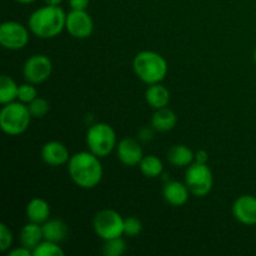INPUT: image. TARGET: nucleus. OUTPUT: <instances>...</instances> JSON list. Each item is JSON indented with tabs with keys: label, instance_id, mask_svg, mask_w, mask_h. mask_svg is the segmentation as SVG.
<instances>
[{
	"label": "nucleus",
	"instance_id": "1",
	"mask_svg": "<svg viewBox=\"0 0 256 256\" xmlns=\"http://www.w3.org/2000/svg\"><path fill=\"white\" fill-rule=\"evenodd\" d=\"M68 172L72 182L82 189H94L102 179L100 158L92 152H79L72 155L68 162Z\"/></svg>",
	"mask_w": 256,
	"mask_h": 256
},
{
	"label": "nucleus",
	"instance_id": "2",
	"mask_svg": "<svg viewBox=\"0 0 256 256\" xmlns=\"http://www.w3.org/2000/svg\"><path fill=\"white\" fill-rule=\"evenodd\" d=\"M66 24V14L56 5H45L35 10L28 20V26L35 36L40 39H52L58 36Z\"/></svg>",
	"mask_w": 256,
	"mask_h": 256
},
{
	"label": "nucleus",
	"instance_id": "3",
	"mask_svg": "<svg viewBox=\"0 0 256 256\" xmlns=\"http://www.w3.org/2000/svg\"><path fill=\"white\" fill-rule=\"evenodd\" d=\"M132 69L142 82L148 85L158 84L166 76L168 62L159 52L142 50L134 56Z\"/></svg>",
	"mask_w": 256,
	"mask_h": 256
},
{
	"label": "nucleus",
	"instance_id": "4",
	"mask_svg": "<svg viewBox=\"0 0 256 256\" xmlns=\"http://www.w3.org/2000/svg\"><path fill=\"white\" fill-rule=\"evenodd\" d=\"M32 118L26 104L22 102H9L5 104L0 112V128L5 134L16 136L26 132Z\"/></svg>",
	"mask_w": 256,
	"mask_h": 256
},
{
	"label": "nucleus",
	"instance_id": "5",
	"mask_svg": "<svg viewBox=\"0 0 256 256\" xmlns=\"http://www.w3.org/2000/svg\"><path fill=\"white\" fill-rule=\"evenodd\" d=\"M86 145L89 152L99 158H105L116 149V134L106 122H96L86 132Z\"/></svg>",
	"mask_w": 256,
	"mask_h": 256
},
{
	"label": "nucleus",
	"instance_id": "6",
	"mask_svg": "<svg viewBox=\"0 0 256 256\" xmlns=\"http://www.w3.org/2000/svg\"><path fill=\"white\" fill-rule=\"evenodd\" d=\"M185 184L194 196H206L212 189L214 176L208 164L192 162L185 172Z\"/></svg>",
	"mask_w": 256,
	"mask_h": 256
},
{
	"label": "nucleus",
	"instance_id": "7",
	"mask_svg": "<svg viewBox=\"0 0 256 256\" xmlns=\"http://www.w3.org/2000/svg\"><path fill=\"white\" fill-rule=\"evenodd\" d=\"M124 218L112 209H104L96 212L92 220L94 232L104 242L124 234Z\"/></svg>",
	"mask_w": 256,
	"mask_h": 256
},
{
	"label": "nucleus",
	"instance_id": "8",
	"mask_svg": "<svg viewBox=\"0 0 256 256\" xmlns=\"http://www.w3.org/2000/svg\"><path fill=\"white\" fill-rule=\"evenodd\" d=\"M29 38L28 28L18 22H5L0 26V44L8 50L24 49Z\"/></svg>",
	"mask_w": 256,
	"mask_h": 256
},
{
	"label": "nucleus",
	"instance_id": "9",
	"mask_svg": "<svg viewBox=\"0 0 256 256\" xmlns=\"http://www.w3.org/2000/svg\"><path fill=\"white\" fill-rule=\"evenodd\" d=\"M52 72V62L50 58L44 54L32 55L25 62L22 68V74L25 80L32 84H42L46 82Z\"/></svg>",
	"mask_w": 256,
	"mask_h": 256
},
{
	"label": "nucleus",
	"instance_id": "10",
	"mask_svg": "<svg viewBox=\"0 0 256 256\" xmlns=\"http://www.w3.org/2000/svg\"><path fill=\"white\" fill-rule=\"evenodd\" d=\"M65 30L75 39H86L94 32V22L86 10H72L66 14Z\"/></svg>",
	"mask_w": 256,
	"mask_h": 256
},
{
	"label": "nucleus",
	"instance_id": "11",
	"mask_svg": "<svg viewBox=\"0 0 256 256\" xmlns=\"http://www.w3.org/2000/svg\"><path fill=\"white\" fill-rule=\"evenodd\" d=\"M232 215L242 224L256 225V196L245 194L238 198L232 204Z\"/></svg>",
	"mask_w": 256,
	"mask_h": 256
},
{
	"label": "nucleus",
	"instance_id": "12",
	"mask_svg": "<svg viewBox=\"0 0 256 256\" xmlns=\"http://www.w3.org/2000/svg\"><path fill=\"white\" fill-rule=\"evenodd\" d=\"M116 155L120 162L125 166H136L144 158L142 145L132 138H124L118 142Z\"/></svg>",
	"mask_w": 256,
	"mask_h": 256
},
{
	"label": "nucleus",
	"instance_id": "13",
	"mask_svg": "<svg viewBox=\"0 0 256 256\" xmlns=\"http://www.w3.org/2000/svg\"><path fill=\"white\" fill-rule=\"evenodd\" d=\"M40 155H42V162L49 166H60V165L68 164L70 159L68 148L62 142H56V140L45 142L42 145Z\"/></svg>",
	"mask_w": 256,
	"mask_h": 256
},
{
	"label": "nucleus",
	"instance_id": "14",
	"mask_svg": "<svg viewBox=\"0 0 256 256\" xmlns=\"http://www.w3.org/2000/svg\"><path fill=\"white\" fill-rule=\"evenodd\" d=\"M190 190L186 184L178 182V180H168L162 188V196L168 204L172 206H182L186 204L189 199Z\"/></svg>",
	"mask_w": 256,
	"mask_h": 256
},
{
	"label": "nucleus",
	"instance_id": "15",
	"mask_svg": "<svg viewBox=\"0 0 256 256\" xmlns=\"http://www.w3.org/2000/svg\"><path fill=\"white\" fill-rule=\"evenodd\" d=\"M26 218L29 222L42 225L50 219V206L46 200L34 198L26 205Z\"/></svg>",
	"mask_w": 256,
	"mask_h": 256
},
{
	"label": "nucleus",
	"instance_id": "16",
	"mask_svg": "<svg viewBox=\"0 0 256 256\" xmlns=\"http://www.w3.org/2000/svg\"><path fill=\"white\" fill-rule=\"evenodd\" d=\"M145 100H146L148 105H150L155 110L166 108L170 102V92L166 86L162 85L160 82L152 84L145 92Z\"/></svg>",
	"mask_w": 256,
	"mask_h": 256
},
{
	"label": "nucleus",
	"instance_id": "17",
	"mask_svg": "<svg viewBox=\"0 0 256 256\" xmlns=\"http://www.w3.org/2000/svg\"><path fill=\"white\" fill-rule=\"evenodd\" d=\"M178 122V116L172 109L169 108H162V109L155 110L152 118V126L156 132H166L175 128Z\"/></svg>",
	"mask_w": 256,
	"mask_h": 256
},
{
	"label": "nucleus",
	"instance_id": "18",
	"mask_svg": "<svg viewBox=\"0 0 256 256\" xmlns=\"http://www.w3.org/2000/svg\"><path fill=\"white\" fill-rule=\"evenodd\" d=\"M42 240H44V234H42V225L29 222V224L22 226L20 232V242L22 246L34 250Z\"/></svg>",
	"mask_w": 256,
	"mask_h": 256
},
{
	"label": "nucleus",
	"instance_id": "19",
	"mask_svg": "<svg viewBox=\"0 0 256 256\" xmlns=\"http://www.w3.org/2000/svg\"><path fill=\"white\" fill-rule=\"evenodd\" d=\"M168 160L172 166H189L195 162V152L185 145L178 144L168 152Z\"/></svg>",
	"mask_w": 256,
	"mask_h": 256
},
{
	"label": "nucleus",
	"instance_id": "20",
	"mask_svg": "<svg viewBox=\"0 0 256 256\" xmlns=\"http://www.w3.org/2000/svg\"><path fill=\"white\" fill-rule=\"evenodd\" d=\"M42 226V234L45 240H50L54 242H62L68 235V226L62 220L49 219L45 222Z\"/></svg>",
	"mask_w": 256,
	"mask_h": 256
},
{
	"label": "nucleus",
	"instance_id": "21",
	"mask_svg": "<svg viewBox=\"0 0 256 256\" xmlns=\"http://www.w3.org/2000/svg\"><path fill=\"white\" fill-rule=\"evenodd\" d=\"M139 168L142 174L144 176L150 178V179L162 176V172H164V165L156 155H146V156L142 158Z\"/></svg>",
	"mask_w": 256,
	"mask_h": 256
},
{
	"label": "nucleus",
	"instance_id": "22",
	"mask_svg": "<svg viewBox=\"0 0 256 256\" xmlns=\"http://www.w3.org/2000/svg\"><path fill=\"white\" fill-rule=\"evenodd\" d=\"M18 92H19V85L15 82L9 75H2L0 78V102L2 105L9 104L18 99Z\"/></svg>",
	"mask_w": 256,
	"mask_h": 256
},
{
	"label": "nucleus",
	"instance_id": "23",
	"mask_svg": "<svg viewBox=\"0 0 256 256\" xmlns=\"http://www.w3.org/2000/svg\"><path fill=\"white\" fill-rule=\"evenodd\" d=\"M64 250L62 249L59 242L45 239L32 250V256H64Z\"/></svg>",
	"mask_w": 256,
	"mask_h": 256
},
{
	"label": "nucleus",
	"instance_id": "24",
	"mask_svg": "<svg viewBox=\"0 0 256 256\" xmlns=\"http://www.w3.org/2000/svg\"><path fill=\"white\" fill-rule=\"evenodd\" d=\"M125 252H126V242L122 236L106 240L102 245V252L106 256H120Z\"/></svg>",
	"mask_w": 256,
	"mask_h": 256
},
{
	"label": "nucleus",
	"instance_id": "25",
	"mask_svg": "<svg viewBox=\"0 0 256 256\" xmlns=\"http://www.w3.org/2000/svg\"><path fill=\"white\" fill-rule=\"evenodd\" d=\"M28 108H29L32 116L39 119V118H44L49 112L50 104L44 98H36L30 104H28Z\"/></svg>",
	"mask_w": 256,
	"mask_h": 256
},
{
	"label": "nucleus",
	"instance_id": "26",
	"mask_svg": "<svg viewBox=\"0 0 256 256\" xmlns=\"http://www.w3.org/2000/svg\"><path fill=\"white\" fill-rule=\"evenodd\" d=\"M38 98V92L35 89L34 84L32 82H25V84L20 85L19 92H18V100L24 104H30L34 99Z\"/></svg>",
	"mask_w": 256,
	"mask_h": 256
},
{
	"label": "nucleus",
	"instance_id": "27",
	"mask_svg": "<svg viewBox=\"0 0 256 256\" xmlns=\"http://www.w3.org/2000/svg\"><path fill=\"white\" fill-rule=\"evenodd\" d=\"M142 224L138 218L129 216L124 220V234L130 238L138 236L142 232Z\"/></svg>",
	"mask_w": 256,
	"mask_h": 256
},
{
	"label": "nucleus",
	"instance_id": "28",
	"mask_svg": "<svg viewBox=\"0 0 256 256\" xmlns=\"http://www.w3.org/2000/svg\"><path fill=\"white\" fill-rule=\"evenodd\" d=\"M12 232L6 224H0V252H5L10 249L12 244Z\"/></svg>",
	"mask_w": 256,
	"mask_h": 256
},
{
	"label": "nucleus",
	"instance_id": "29",
	"mask_svg": "<svg viewBox=\"0 0 256 256\" xmlns=\"http://www.w3.org/2000/svg\"><path fill=\"white\" fill-rule=\"evenodd\" d=\"M154 128H142V130L139 132V139L142 140V142H149V140H152V138H154Z\"/></svg>",
	"mask_w": 256,
	"mask_h": 256
},
{
	"label": "nucleus",
	"instance_id": "30",
	"mask_svg": "<svg viewBox=\"0 0 256 256\" xmlns=\"http://www.w3.org/2000/svg\"><path fill=\"white\" fill-rule=\"evenodd\" d=\"M90 4V0H69L72 10H86Z\"/></svg>",
	"mask_w": 256,
	"mask_h": 256
},
{
	"label": "nucleus",
	"instance_id": "31",
	"mask_svg": "<svg viewBox=\"0 0 256 256\" xmlns=\"http://www.w3.org/2000/svg\"><path fill=\"white\" fill-rule=\"evenodd\" d=\"M32 250L28 249L25 246H20V248H15V249L10 250L9 252V256H32Z\"/></svg>",
	"mask_w": 256,
	"mask_h": 256
},
{
	"label": "nucleus",
	"instance_id": "32",
	"mask_svg": "<svg viewBox=\"0 0 256 256\" xmlns=\"http://www.w3.org/2000/svg\"><path fill=\"white\" fill-rule=\"evenodd\" d=\"M209 162V154L206 150H198L195 152V162H200V164H208Z\"/></svg>",
	"mask_w": 256,
	"mask_h": 256
},
{
	"label": "nucleus",
	"instance_id": "33",
	"mask_svg": "<svg viewBox=\"0 0 256 256\" xmlns=\"http://www.w3.org/2000/svg\"><path fill=\"white\" fill-rule=\"evenodd\" d=\"M45 4L48 5H56V6H60V4L62 2V0H44Z\"/></svg>",
	"mask_w": 256,
	"mask_h": 256
},
{
	"label": "nucleus",
	"instance_id": "34",
	"mask_svg": "<svg viewBox=\"0 0 256 256\" xmlns=\"http://www.w3.org/2000/svg\"><path fill=\"white\" fill-rule=\"evenodd\" d=\"M18 2H20V4H32V2H36V0H16Z\"/></svg>",
	"mask_w": 256,
	"mask_h": 256
},
{
	"label": "nucleus",
	"instance_id": "35",
	"mask_svg": "<svg viewBox=\"0 0 256 256\" xmlns=\"http://www.w3.org/2000/svg\"><path fill=\"white\" fill-rule=\"evenodd\" d=\"M254 62H255V64H256V48H255V50H254Z\"/></svg>",
	"mask_w": 256,
	"mask_h": 256
}]
</instances>
